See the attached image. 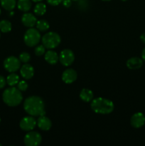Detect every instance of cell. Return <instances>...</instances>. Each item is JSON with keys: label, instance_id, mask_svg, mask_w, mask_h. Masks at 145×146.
<instances>
[{"label": "cell", "instance_id": "obj_10", "mask_svg": "<svg viewBox=\"0 0 145 146\" xmlns=\"http://www.w3.org/2000/svg\"><path fill=\"white\" fill-rule=\"evenodd\" d=\"M78 77L77 72L72 68H67L62 74V80L67 84H71L75 82Z\"/></svg>", "mask_w": 145, "mask_h": 146}, {"label": "cell", "instance_id": "obj_20", "mask_svg": "<svg viewBox=\"0 0 145 146\" xmlns=\"http://www.w3.org/2000/svg\"><path fill=\"white\" fill-rule=\"evenodd\" d=\"M6 80H7V84L9 86H14L17 85L19 81V76L14 72H12L10 73L9 75H8Z\"/></svg>", "mask_w": 145, "mask_h": 146}, {"label": "cell", "instance_id": "obj_18", "mask_svg": "<svg viewBox=\"0 0 145 146\" xmlns=\"http://www.w3.org/2000/svg\"><path fill=\"white\" fill-rule=\"evenodd\" d=\"M31 0H18L17 1V7L18 9L24 12H27L31 8Z\"/></svg>", "mask_w": 145, "mask_h": 146}, {"label": "cell", "instance_id": "obj_22", "mask_svg": "<svg viewBox=\"0 0 145 146\" xmlns=\"http://www.w3.org/2000/svg\"><path fill=\"white\" fill-rule=\"evenodd\" d=\"M12 26L11 23L7 20H1L0 21V31L2 33H8L11 31Z\"/></svg>", "mask_w": 145, "mask_h": 146}, {"label": "cell", "instance_id": "obj_5", "mask_svg": "<svg viewBox=\"0 0 145 146\" xmlns=\"http://www.w3.org/2000/svg\"><path fill=\"white\" fill-rule=\"evenodd\" d=\"M41 38V36L39 31L37 29H34L33 27L28 29L24 36V43L28 47L36 46L39 43Z\"/></svg>", "mask_w": 145, "mask_h": 146}, {"label": "cell", "instance_id": "obj_14", "mask_svg": "<svg viewBox=\"0 0 145 146\" xmlns=\"http://www.w3.org/2000/svg\"><path fill=\"white\" fill-rule=\"evenodd\" d=\"M20 74L21 76L25 79H31L34 75V68L31 65L25 64L20 68Z\"/></svg>", "mask_w": 145, "mask_h": 146}, {"label": "cell", "instance_id": "obj_35", "mask_svg": "<svg viewBox=\"0 0 145 146\" xmlns=\"http://www.w3.org/2000/svg\"><path fill=\"white\" fill-rule=\"evenodd\" d=\"M121 1H127V0H121Z\"/></svg>", "mask_w": 145, "mask_h": 146}, {"label": "cell", "instance_id": "obj_17", "mask_svg": "<svg viewBox=\"0 0 145 146\" xmlns=\"http://www.w3.org/2000/svg\"><path fill=\"white\" fill-rule=\"evenodd\" d=\"M93 92L88 88H82L80 93V98L84 102H91L93 99Z\"/></svg>", "mask_w": 145, "mask_h": 146}, {"label": "cell", "instance_id": "obj_8", "mask_svg": "<svg viewBox=\"0 0 145 146\" xmlns=\"http://www.w3.org/2000/svg\"><path fill=\"white\" fill-rule=\"evenodd\" d=\"M75 60L74 53L68 48H65L61 52L59 56V61L64 66H70Z\"/></svg>", "mask_w": 145, "mask_h": 146}, {"label": "cell", "instance_id": "obj_29", "mask_svg": "<svg viewBox=\"0 0 145 146\" xmlns=\"http://www.w3.org/2000/svg\"><path fill=\"white\" fill-rule=\"evenodd\" d=\"M63 4L65 7L68 8L72 4V0H63Z\"/></svg>", "mask_w": 145, "mask_h": 146}, {"label": "cell", "instance_id": "obj_6", "mask_svg": "<svg viewBox=\"0 0 145 146\" xmlns=\"http://www.w3.org/2000/svg\"><path fill=\"white\" fill-rule=\"evenodd\" d=\"M24 144L26 146H38L41 143L42 137L36 131H28L24 136Z\"/></svg>", "mask_w": 145, "mask_h": 146}, {"label": "cell", "instance_id": "obj_15", "mask_svg": "<svg viewBox=\"0 0 145 146\" xmlns=\"http://www.w3.org/2000/svg\"><path fill=\"white\" fill-rule=\"evenodd\" d=\"M127 66L132 70H136L140 68L143 65V60L139 57H132L127 61Z\"/></svg>", "mask_w": 145, "mask_h": 146}, {"label": "cell", "instance_id": "obj_7", "mask_svg": "<svg viewBox=\"0 0 145 146\" xmlns=\"http://www.w3.org/2000/svg\"><path fill=\"white\" fill-rule=\"evenodd\" d=\"M4 67L8 72H16L21 68V61L15 56H9L4 61Z\"/></svg>", "mask_w": 145, "mask_h": 146}, {"label": "cell", "instance_id": "obj_9", "mask_svg": "<svg viewBox=\"0 0 145 146\" xmlns=\"http://www.w3.org/2000/svg\"><path fill=\"white\" fill-rule=\"evenodd\" d=\"M37 125V121L34 116H26L21 120L19 123V126L21 130L24 131H31L35 128Z\"/></svg>", "mask_w": 145, "mask_h": 146}, {"label": "cell", "instance_id": "obj_13", "mask_svg": "<svg viewBox=\"0 0 145 146\" xmlns=\"http://www.w3.org/2000/svg\"><path fill=\"white\" fill-rule=\"evenodd\" d=\"M21 22L25 27L31 28L36 25L37 22L36 17L31 13H25L21 17Z\"/></svg>", "mask_w": 145, "mask_h": 146}, {"label": "cell", "instance_id": "obj_38", "mask_svg": "<svg viewBox=\"0 0 145 146\" xmlns=\"http://www.w3.org/2000/svg\"><path fill=\"white\" fill-rule=\"evenodd\" d=\"M0 146H1V143H0Z\"/></svg>", "mask_w": 145, "mask_h": 146}, {"label": "cell", "instance_id": "obj_36", "mask_svg": "<svg viewBox=\"0 0 145 146\" xmlns=\"http://www.w3.org/2000/svg\"><path fill=\"white\" fill-rule=\"evenodd\" d=\"M1 9H0V14H1Z\"/></svg>", "mask_w": 145, "mask_h": 146}, {"label": "cell", "instance_id": "obj_21", "mask_svg": "<svg viewBox=\"0 0 145 146\" xmlns=\"http://www.w3.org/2000/svg\"><path fill=\"white\" fill-rule=\"evenodd\" d=\"M34 12L38 16H43L46 12V5L42 2L38 3L34 7Z\"/></svg>", "mask_w": 145, "mask_h": 146}, {"label": "cell", "instance_id": "obj_2", "mask_svg": "<svg viewBox=\"0 0 145 146\" xmlns=\"http://www.w3.org/2000/svg\"><path fill=\"white\" fill-rule=\"evenodd\" d=\"M90 107L91 109L95 113L106 115V114L111 113L114 111L115 105L113 102L109 99L99 97L92 100Z\"/></svg>", "mask_w": 145, "mask_h": 146}, {"label": "cell", "instance_id": "obj_19", "mask_svg": "<svg viewBox=\"0 0 145 146\" xmlns=\"http://www.w3.org/2000/svg\"><path fill=\"white\" fill-rule=\"evenodd\" d=\"M1 5L7 11H12L16 5V0H0Z\"/></svg>", "mask_w": 145, "mask_h": 146}, {"label": "cell", "instance_id": "obj_16", "mask_svg": "<svg viewBox=\"0 0 145 146\" xmlns=\"http://www.w3.org/2000/svg\"><path fill=\"white\" fill-rule=\"evenodd\" d=\"M44 58H45V61L51 65L57 64L59 61V56L58 55V54L55 51L51 49L45 52Z\"/></svg>", "mask_w": 145, "mask_h": 146}, {"label": "cell", "instance_id": "obj_25", "mask_svg": "<svg viewBox=\"0 0 145 146\" xmlns=\"http://www.w3.org/2000/svg\"><path fill=\"white\" fill-rule=\"evenodd\" d=\"M45 48L44 45H38L34 49V53L36 56H41L44 55V53H45Z\"/></svg>", "mask_w": 145, "mask_h": 146}, {"label": "cell", "instance_id": "obj_26", "mask_svg": "<svg viewBox=\"0 0 145 146\" xmlns=\"http://www.w3.org/2000/svg\"><path fill=\"white\" fill-rule=\"evenodd\" d=\"M17 88L21 91H25L28 88V84L25 81H19L17 84Z\"/></svg>", "mask_w": 145, "mask_h": 146}, {"label": "cell", "instance_id": "obj_30", "mask_svg": "<svg viewBox=\"0 0 145 146\" xmlns=\"http://www.w3.org/2000/svg\"><path fill=\"white\" fill-rule=\"evenodd\" d=\"M140 40L142 41V42L143 43V44H145V32L143 33V34L140 36Z\"/></svg>", "mask_w": 145, "mask_h": 146}, {"label": "cell", "instance_id": "obj_27", "mask_svg": "<svg viewBox=\"0 0 145 146\" xmlns=\"http://www.w3.org/2000/svg\"><path fill=\"white\" fill-rule=\"evenodd\" d=\"M47 2L51 6H58V4H61L63 0H46Z\"/></svg>", "mask_w": 145, "mask_h": 146}, {"label": "cell", "instance_id": "obj_28", "mask_svg": "<svg viewBox=\"0 0 145 146\" xmlns=\"http://www.w3.org/2000/svg\"><path fill=\"white\" fill-rule=\"evenodd\" d=\"M6 84H7V80L4 78V76L0 75V89L4 88V86H6Z\"/></svg>", "mask_w": 145, "mask_h": 146}, {"label": "cell", "instance_id": "obj_31", "mask_svg": "<svg viewBox=\"0 0 145 146\" xmlns=\"http://www.w3.org/2000/svg\"><path fill=\"white\" fill-rule=\"evenodd\" d=\"M142 58L144 61H145V48L142 50Z\"/></svg>", "mask_w": 145, "mask_h": 146}, {"label": "cell", "instance_id": "obj_37", "mask_svg": "<svg viewBox=\"0 0 145 146\" xmlns=\"http://www.w3.org/2000/svg\"><path fill=\"white\" fill-rule=\"evenodd\" d=\"M0 123H1V118H0Z\"/></svg>", "mask_w": 145, "mask_h": 146}, {"label": "cell", "instance_id": "obj_24", "mask_svg": "<svg viewBox=\"0 0 145 146\" xmlns=\"http://www.w3.org/2000/svg\"><path fill=\"white\" fill-rule=\"evenodd\" d=\"M18 58L21 61V62L24 63V64H27L31 60V56H30V54L28 53L22 52L21 54H20L19 58Z\"/></svg>", "mask_w": 145, "mask_h": 146}, {"label": "cell", "instance_id": "obj_1", "mask_svg": "<svg viewBox=\"0 0 145 146\" xmlns=\"http://www.w3.org/2000/svg\"><path fill=\"white\" fill-rule=\"evenodd\" d=\"M24 108L31 116H41L45 115V104L41 97L37 96H29L24 101Z\"/></svg>", "mask_w": 145, "mask_h": 146}, {"label": "cell", "instance_id": "obj_32", "mask_svg": "<svg viewBox=\"0 0 145 146\" xmlns=\"http://www.w3.org/2000/svg\"><path fill=\"white\" fill-rule=\"evenodd\" d=\"M31 1H34V2H39V1H42V0H31Z\"/></svg>", "mask_w": 145, "mask_h": 146}, {"label": "cell", "instance_id": "obj_34", "mask_svg": "<svg viewBox=\"0 0 145 146\" xmlns=\"http://www.w3.org/2000/svg\"><path fill=\"white\" fill-rule=\"evenodd\" d=\"M72 1H78V0H72Z\"/></svg>", "mask_w": 145, "mask_h": 146}, {"label": "cell", "instance_id": "obj_4", "mask_svg": "<svg viewBox=\"0 0 145 146\" xmlns=\"http://www.w3.org/2000/svg\"><path fill=\"white\" fill-rule=\"evenodd\" d=\"M43 45L45 48L53 49L61 44V38L58 34L54 31H50L44 34L41 38Z\"/></svg>", "mask_w": 145, "mask_h": 146}, {"label": "cell", "instance_id": "obj_12", "mask_svg": "<svg viewBox=\"0 0 145 146\" xmlns=\"http://www.w3.org/2000/svg\"><path fill=\"white\" fill-rule=\"evenodd\" d=\"M37 125L41 131H49L52 126V122L51 120L45 116V115L38 116V120H37Z\"/></svg>", "mask_w": 145, "mask_h": 146}, {"label": "cell", "instance_id": "obj_39", "mask_svg": "<svg viewBox=\"0 0 145 146\" xmlns=\"http://www.w3.org/2000/svg\"><path fill=\"white\" fill-rule=\"evenodd\" d=\"M0 32H1V31H0ZM0 36H1V34H0Z\"/></svg>", "mask_w": 145, "mask_h": 146}, {"label": "cell", "instance_id": "obj_23", "mask_svg": "<svg viewBox=\"0 0 145 146\" xmlns=\"http://www.w3.org/2000/svg\"><path fill=\"white\" fill-rule=\"evenodd\" d=\"M36 26V29L39 31H46L50 27V25L48 21L44 19H41L37 21Z\"/></svg>", "mask_w": 145, "mask_h": 146}, {"label": "cell", "instance_id": "obj_33", "mask_svg": "<svg viewBox=\"0 0 145 146\" xmlns=\"http://www.w3.org/2000/svg\"><path fill=\"white\" fill-rule=\"evenodd\" d=\"M102 1H111V0H102Z\"/></svg>", "mask_w": 145, "mask_h": 146}, {"label": "cell", "instance_id": "obj_3", "mask_svg": "<svg viewBox=\"0 0 145 146\" xmlns=\"http://www.w3.org/2000/svg\"><path fill=\"white\" fill-rule=\"evenodd\" d=\"M3 101L8 106L15 107L19 105L23 101L21 91L15 87L11 86L4 90L2 94Z\"/></svg>", "mask_w": 145, "mask_h": 146}, {"label": "cell", "instance_id": "obj_11", "mask_svg": "<svg viewBox=\"0 0 145 146\" xmlns=\"http://www.w3.org/2000/svg\"><path fill=\"white\" fill-rule=\"evenodd\" d=\"M130 123L133 128H139L145 124V116L142 113L138 112L134 114L130 119Z\"/></svg>", "mask_w": 145, "mask_h": 146}]
</instances>
